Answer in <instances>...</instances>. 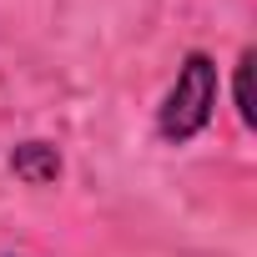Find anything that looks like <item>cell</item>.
I'll return each instance as SVG.
<instances>
[{
  "label": "cell",
  "instance_id": "1",
  "mask_svg": "<svg viewBox=\"0 0 257 257\" xmlns=\"http://www.w3.org/2000/svg\"><path fill=\"white\" fill-rule=\"evenodd\" d=\"M212 106H217V61L207 51H187V61L177 66V81H172V91H167V101L157 111L162 142L182 147L197 132H207Z\"/></svg>",
  "mask_w": 257,
  "mask_h": 257
},
{
  "label": "cell",
  "instance_id": "3",
  "mask_svg": "<svg viewBox=\"0 0 257 257\" xmlns=\"http://www.w3.org/2000/svg\"><path fill=\"white\" fill-rule=\"evenodd\" d=\"M247 81H252V51H242V61H237V81H232V96H237V116H242V126L257 121V116H252V91H247Z\"/></svg>",
  "mask_w": 257,
  "mask_h": 257
},
{
  "label": "cell",
  "instance_id": "2",
  "mask_svg": "<svg viewBox=\"0 0 257 257\" xmlns=\"http://www.w3.org/2000/svg\"><path fill=\"white\" fill-rule=\"evenodd\" d=\"M11 172L26 177L31 187H51V182L61 177V157H56L51 142H21V147L11 152Z\"/></svg>",
  "mask_w": 257,
  "mask_h": 257
}]
</instances>
